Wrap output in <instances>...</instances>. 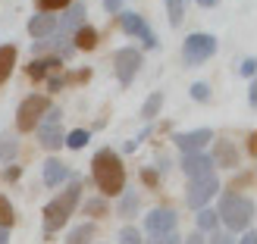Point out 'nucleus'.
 <instances>
[{
  "label": "nucleus",
  "instance_id": "37",
  "mask_svg": "<svg viewBox=\"0 0 257 244\" xmlns=\"http://www.w3.org/2000/svg\"><path fill=\"white\" fill-rule=\"evenodd\" d=\"M210 244H232V238H229V235H213Z\"/></svg>",
  "mask_w": 257,
  "mask_h": 244
},
{
  "label": "nucleus",
  "instance_id": "1",
  "mask_svg": "<svg viewBox=\"0 0 257 244\" xmlns=\"http://www.w3.org/2000/svg\"><path fill=\"white\" fill-rule=\"evenodd\" d=\"M91 175H94V185L100 188V194H122L125 191V166H122V157L116 150H97L94 160H91Z\"/></svg>",
  "mask_w": 257,
  "mask_h": 244
},
{
  "label": "nucleus",
  "instance_id": "26",
  "mask_svg": "<svg viewBox=\"0 0 257 244\" xmlns=\"http://www.w3.org/2000/svg\"><path fill=\"white\" fill-rule=\"evenodd\" d=\"M138 194L135 191H122V200H119V216H132L135 210H138Z\"/></svg>",
  "mask_w": 257,
  "mask_h": 244
},
{
  "label": "nucleus",
  "instance_id": "27",
  "mask_svg": "<svg viewBox=\"0 0 257 244\" xmlns=\"http://www.w3.org/2000/svg\"><path fill=\"white\" fill-rule=\"evenodd\" d=\"M107 200L104 197H91V200H85V216H107Z\"/></svg>",
  "mask_w": 257,
  "mask_h": 244
},
{
  "label": "nucleus",
  "instance_id": "25",
  "mask_svg": "<svg viewBox=\"0 0 257 244\" xmlns=\"http://www.w3.org/2000/svg\"><path fill=\"white\" fill-rule=\"evenodd\" d=\"M16 153H19V141L13 135H0V160L7 163V160L16 157Z\"/></svg>",
  "mask_w": 257,
  "mask_h": 244
},
{
  "label": "nucleus",
  "instance_id": "8",
  "mask_svg": "<svg viewBox=\"0 0 257 244\" xmlns=\"http://www.w3.org/2000/svg\"><path fill=\"white\" fill-rule=\"evenodd\" d=\"M145 66V54L135 47H119L113 54V69H116V79L119 85H132V79L138 75V69Z\"/></svg>",
  "mask_w": 257,
  "mask_h": 244
},
{
  "label": "nucleus",
  "instance_id": "19",
  "mask_svg": "<svg viewBox=\"0 0 257 244\" xmlns=\"http://www.w3.org/2000/svg\"><path fill=\"white\" fill-rule=\"evenodd\" d=\"M50 69H60V60L54 57V60H32L29 63V79H35V82H41V79H47V72Z\"/></svg>",
  "mask_w": 257,
  "mask_h": 244
},
{
  "label": "nucleus",
  "instance_id": "6",
  "mask_svg": "<svg viewBox=\"0 0 257 244\" xmlns=\"http://www.w3.org/2000/svg\"><path fill=\"white\" fill-rule=\"evenodd\" d=\"M220 191V178H216V172H207V175H198L188 182V194H185V203L191 210H201L207 207L210 197Z\"/></svg>",
  "mask_w": 257,
  "mask_h": 244
},
{
  "label": "nucleus",
  "instance_id": "40",
  "mask_svg": "<svg viewBox=\"0 0 257 244\" xmlns=\"http://www.w3.org/2000/svg\"><path fill=\"white\" fill-rule=\"evenodd\" d=\"M10 241V228H0V244H7Z\"/></svg>",
  "mask_w": 257,
  "mask_h": 244
},
{
  "label": "nucleus",
  "instance_id": "23",
  "mask_svg": "<svg viewBox=\"0 0 257 244\" xmlns=\"http://www.w3.org/2000/svg\"><path fill=\"white\" fill-rule=\"evenodd\" d=\"M160 107H163V94L154 91V94L145 100V107H141V119H154V116L160 113Z\"/></svg>",
  "mask_w": 257,
  "mask_h": 244
},
{
  "label": "nucleus",
  "instance_id": "12",
  "mask_svg": "<svg viewBox=\"0 0 257 244\" xmlns=\"http://www.w3.org/2000/svg\"><path fill=\"white\" fill-rule=\"evenodd\" d=\"M176 222H179V216L170 210V207H157V210H151L145 216V228L151 235H163V232H176Z\"/></svg>",
  "mask_w": 257,
  "mask_h": 244
},
{
  "label": "nucleus",
  "instance_id": "5",
  "mask_svg": "<svg viewBox=\"0 0 257 244\" xmlns=\"http://www.w3.org/2000/svg\"><path fill=\"white\" fill-rule=\"evenodd\" d=\"M47 110H50L47 94H29L16 110V128L19 132H35V125L41 122V116Z\"/></svg>",
  "mask_w": 257,
  "mask_h": 244
},
{
  "label": "nucleus",
  "instance_id": "32",
  "mask_svg": "<svg viewBox=\"0 0 257 244\" xmlns=\"http://www.w3.org/2000/svg\"><path fill=\"white\" fill-rule=\"evenodd\" d=\"M119 244H145V241H141V235H138L135 225H125L122 232H119Z\"/></svg>",
  "mask_w": 257,
  "mask_h": 244
},
{
  "label": "nucleus",
  "instance_id": "33",
  "mask_svg": "<svg viewBox=\"0 0 257 244\" xmlns=\"http://www.w3.org/2000/svg\"><path fill=\"white\" fill-rule=\"evenodd\" d=\"M148 244H182V238H179V232H163V235H151Z\"/></svg>",
  "mask_w": 257,
  "mask_h": 244
},
{
  "label": "nucleus",
  "instance_id": "14",
  "mask_svg": "<svg viewBox=\"0 0 257 244\" xmlns=\"http://www.w3.org/2000/svg\"><path fill=\"white\" fill-rule=\"evenodd\" d=\"M182 172L188 175V178H198V175H207V172H213V163H210V157L207 153H182Z\"/></svg>",
  "mask_w": 257,
  "mask_h": 244
},
{
  "label": "nucleus",
  "instance_id": "41",
  "mask_svg": "<svg viewBox=\"0 0 257 244\" xmlns=\"http://www.w3.org/2000/svg\"><path fill=\"white\" fill-rule=\"evenodd\" d=\"M241 244H257V238H254V235H251V232H248V235H245V238H241Z\"/></svg>",
  "mask_w": 257,
  "mask_h": 244
},
{
  "label": "nucleus",
  "instance_id": "35",
  "mask_svg": "<svg viewBox=\"0 0 257 244\" xmlns=\"http://www.w3.org/2000/svg\"><path fill=\"white\" fill-rule=\"evenodd\" d=\"M4 178H7V182H16V178H19V166H10V169H4Z\"/></svg>",
  "mask_w": 257,
  "mask_h": 244
},
{
  "label": "nucleus",
  "instance_id": "29",
  "mask_svg": "<svg viewBox=\"0 0 257 244\" xmlns=\"http://www.w3.org/2000/svg\"><path fill=\"white\" fill-rule=\"evenodd\" d=\"M72 0H38V13H63Z\"/></svg>",
  "mask_w": 257,
  "mask_h": 244
},
{
  "label": "nucleus",
  "instance_id": "24",
  "mask_svg": "<svg viewBox=\"0 0 257 244\" xmlns=\"http://www.w3.org/2000/svg\"><path fill=\"white\" fill-rule=\"evenodd\" d=\"M88 141H91V132H88V128H75V132H69V135H66V141H63V144L72 147V150H82Z\"/></svg>",
  "mask_w": 257,
  "mask_h": 244
},
{
  "label": "nucleus",
  "instance_id": "20",
  "mask_svg": "<svg viewBox=\"0 0 257 244\" xmlns=\"http://www.w3.org/2000/svg\"><path fill=\"white\" fill-rule=\"evenodd\" d=\"M94 222H82V225H75L72 232L66 235V244H91L94 241Z\"/></svg>",
  "mask_w": 257,
  "mask_h": 244
},
{
  "label": "nucleus",
  "instance_id": "22",
  "mask_svg": "<svg viewBox=\"0 0 257 244\" xmlns=\"http://www.w3.org/2000/svg\"><path fill=\"white\" fill-rule=\"evenodd\" d=\"M216 225H220V219H216V210L201 207V210H198V228H201V232H216Z\"/></svg>",
  "mask_w": 257,
  "mask_h": 244
},
{
  "label": "nucleus",
  "instance_id": "17",
  "mask_svg": "<svg viewBox=\"0 0 257 244\" xmlns=\"http://www.w3.org/2000/svg\"><path fill=\"white\" fill-rule=\"evenodd\" d=\"M72 47H75V50H94V47H97V32L85 22L82 29L72 35Z\"/></svg>",
  "mask_w": 257,
  "mask_h": 244
},
{
  "label": "nucleus",
  "instance_id": "36",
  "mask_svg": "<svg viewBox=\"0 0 257 244\" xmlns=\"http://www.w3.org/2000/svg\"><path fill=\"white\" fill-rule=\"evenodd\" d=\"M254 66H257L254 60H245V63H241V75H254Z\"/></svg>",
  "mask_w": 257,
  "mask_h": 244
},
{
  "label": "nucleus",
  "instance_id": "3",
  "mask_svg": "<svg viewBox=\"0 0 257 244\" xmlns=\"http://www.w3.org/2000/svg\"><path fill=\"white\" fill-rule=\"evenodd\" d=\"M251 216H254V203L245 194H226L220 200V210H216V219H220L226 228H232V232L248 228L251 225Z\"/></svg>",
  "mask_w": 257,
  "mask_h": 244
},
{
  "label": "nucleus",
  "instance_id": "13",
  "mask_svg": "<svg viewBox=\"0 0 257 244\" xmlns=\"http://www.w3.org/2000/svg\"><path fill=\"white\" fill-rule=\"evenodd\" d=\"M210 163L220 166V169H235L241 163V153H238V147L232 141H216L213 150H210Z\"/></svg>",
  "mask_w": 257,
  "mask_h": 244
},
{
  "label": "nucleus",
  "instance_id": "28",
  "mask_svg": "<svg viewBox=\"0 0 257 244\" xmlns=\"http://www.w3.org/2000/svg\"><path fill=\"white\" fill-rule=\"evenodd\" d=\"M13 222H16V216H13V203L0 194V228H10Z\"/></svg>",
  "mask_w": 257,
  "mask_h": 244
},
{
  "label": "nucleus",
  "instance_id": "38",
  "mask_svg": "<svg viewBox=\"0 0 257 244\" xmlns=\"http://www.w3.org/2000/svg\"><path fill=\"white\" fill-rule=\"evenodd\" d=\"M185 244H204V238H201V232H195V235H188V238H185Z\"/></svg>",
  "mask_w": 257,
  "mask_h": 244
},
{
  "label": "nucleus",
  "instance_id": "34",
  "mask_svg": "<svg viewBox=\"0 0 257 244\" xmlns=\"http://www.w3.org/2000/svg\"><path fill=\"white\" fill-rule=\"evenodd\" d=\"M104 10L107 13H122V0H104Z\"/></svg>",
  "mask_w": 257,
  "mask_h": 244
},
{
  "label": "nucleus",
  "instance_id": "21",
  "mask_svg": "<svg viewBox=\"0 0 257 244\" xmlns=\"http://www.w3.org/2000/svg\"><path fill=\"white\" fill-rule=\"evenodd\" d=\"M13 66H16V47H13V44H4V47H0V85L10 79Z\"/></svg>",
  "mask_w": 257,
  "mask_h": 244
},
{
  "label": "nucleus",
  "instance_id": "10",
  "mask_svg": "<svg viewBox=\"0 0 257 244\" xmlns=\"http://www.w3.org/2000/svg\"><path fill=\"white\" fill-rule=\"evenodd\" d=\"M119 25L125 35L138 38V41H145V47H157V38H154L151 25L145 22V16H138V13H119Z\"/></svg>",
  "mask_w": 257,
  "mask_h": 244
},
{
  "label": "nucleus",
  "instance_id": "9",
  "mask_svg": "<svg viewBox=\"0 0 257 244\" xmlns=\"http://www.w3.org/2000/svg\"><path fill=\"white\" fill-rule=\"evenodd\" d=\"M85 16H88V13H85V4H82V0H72V4L60 13V19H57V32H54V35L72 38V35L85 25Z\"/></svg>",
  "mask_w": 257,
  "mask_h": 244
},
{
  "label": "nucleus",
  "instance_id": "16",
  "mask_svg": "<svg viewBox=\"0 0 257 244\" xmlns=\"http://www.w3.org/2000/svg\"><path fill=\"white\" fill-rule=\"evenodd\" d=\"M66 178H69V166L66 163H60V160H47L44 163V185L57 188L60 182H66Z\"/></svg>",
  "mask_w": 257,
  "mask_h": 244
},
{
  "label": "nucleus",
  "instance_id": "4",
  "mask_svg": "<svg viewBox=\"0 0 257 244\" xmlns=\"http://www.w3.org/2000/svg\"><path fill=\"white\" fill-rule=\"evenodd\" d=\"M35 128H38V141H41V147H44V150H57V147L63 144V141H66V132H63V113H60V107H50Z\"/></svg>",
  "mask_w": 257,
  "mask_h": 244
},
{
  "label": "nucleus",
  "instance_id": "30",
  "mask_svg": "<svg viewBox=\"0 0 257 244\" xmlns=\"http://www.w3.org/2000/svg\"><path fill=\"white\" fill-rule=\"evenodd\" d=\"M182 10H185V0H166V13H170V25L182 22Z\"/></svg>",
  "mask_w": 257,
  "mask_h": 244
},
{
  "label": "nucleus",
  "instance_id": "2",
  "mask_svg": "<svg viewBox=\"0 0 257 244\" xmlns=\"http://www.w3.org/2000/svg\"><path fill=\"white\" fill-rule=\"evenodd\" d=\"M79 197H82V178H72V182L44 207V235L47 238L54 232H60V228L69 222L72 210L79 207Z\"/></svg>",
  "mask_w": 257,
  "mask_h": 244
},
{
  "label": "nucleus",
  "instance_id": "11",
  "mask_svg": "<svg viewBox=\"0 0 257 244\" xmlns=\"http://www.w3.org/2000/svg\"><path fill=\"white\" fill-rule=\"evenodd\" d=\"M173 141H176V147L182 150V153H201V150L213 141V132H210V128H195V132H176V135H173Z\"/></svg>",
  "mask_w": 257,
  "mask_h": 244
},
{
  "label": "nucleus",
  "instance_id": "15",
  "mask_svg": "<svg viewBox=\"0 0 257 244\" xmlns=\"http://www.w3.org/2000/svg\"><path fill=\"white\" fill-rule=\"evenodd\" d=\"M57 32V16H50V13H38V16L29 19V35L35 41H41V38L54 35Z\"/></svg>",
  "mask_w": 257,
  "mask_h": 244
},
{
  "label": "nucleus",
  "instance_id": "7",
  "mask_svg": "<svg viewBox=\"0 0 257 244\" xmlns=\"http://www.w3.org/2000/svg\"><path fill=\"white\" fill-rule=\"evenodd\" d=\"M213 54H216V38L213 35H204V32L188 35L185 44H182V57H185L188 66H198V63L210 60Z\"/></svg>",
  "mask_w": 257,
  "mask_h": 244
},
{
  "label": "nucleus",
  "instance_id": "39",
  "mask_svg": "<svg viewBox=\"0 0 257 244\" xmlns=\"http://www.w3.org/2000/svg\"><path fill=\"white\" fill-rule=\"evenodd\" d=\"M195 4H198V7H216L220 0H195Z\"/></svg>",
  "mask_w": 257,
  "mask_h": 244
},
{
  "label": "nucleus",
  "instance_id": "18",
  "mask_svg": "<svg viewBox=\"0 0 257 244\" xmlns=\"http://www.w3.org/2000/svg\"><path fill=\"white\" fill-rule=\"evenodd\" d=\"M72 41V38H63V35H54V41H41V44H38V47H50V50H54V54H57V60H69L72 54H75V47L69 44Z\"/></svg>",
  "mask_w": 257,
  "mask_h": 244
},
{
  "label": "nucleus",
  "instance_id": "31",
  "mask_svg": "<svg viewBox=\"0 0 257 244\" xmlns=\"http://www.w3.org/2000/svg\"><path fill=\"white\" fill-rule=\"evenodd\" d=\"M191 97H195L198 104L210 100V85H207V82H195V85H191Z\"/></svg>",
  "mask_w": 257,
  "mask_h": 244
}]
</instances>
